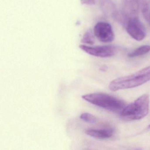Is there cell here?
I'll return each mask as SVG.
<instances>
[{
	"mask_svg": "<svg viewBox=\"0 0 150 150\" xmlns=\"http://www.w3.org/2000/svg\"><path fill=\"white\" fill-rule=\"evenodd\" d=\"M94 36H95L92 30H88L84 34L81 42L87 44L93 45L95 41Z\"/></svg>",
	"mask_w": 150,
	"mask_h": 150,
	"instance_id": "8fae6325",
	"label": "cell"
},
{
	"mask_svg": "<svg viewBox=\"0 0 150 150\" xmlns=\"http://www.w3.org/2000/svg\"><path fill=\"white\" fill-rule=\"evenodd\" d=\"M79 48L83 51L91 56L99 57H108L114 56L117 52V47L113 45L89 46L81 45Z\"/></svg>",
	"mask_w": 150,
	"mask_h": 150,
	"instance_id": "277c9868",
	"label": "cell"
},
{
	"mask_svg": "<svg viewBox=\"0 0 150 150\" xmlns=\"http://www.w3.org/2000/svg\"><path fill=\"white\" fill-rule=\"evenodd\" d=\"M126 30L132 38L138 41L143 40L146 35V30L138 17L131 18L127 21Z\"/></svg>",
	"mask_w": 150,
	"mask_h": 150,
	"instance_id": "5b68a950",
	"label": "cell"
},
{
	"mask_svg": "<svg viewBox=\"0 0 150 150\" xmlns=\"http://www.w3.org/2000/svg\"><path fill=\"white\" fill-rule=\"evenodd\" d=\"M80 117L81 120L89 123H95L97 122V118L90 113H82L80 115Z\"/></svg>",
	"mask_w": 150,
	"mask_h": 150,
	"instance_id": "7c38bea8",
	"label": "cell"
},
{
	"mask_svg": "<svg viewBox=\"0 0 150 150\" xmlns=\"http://www.w3.org/2000/svg\"><path fill=\"white\" fill-rule=\"evenodd\" d=\"M150 80V66L132 74L114 79L109 88L112 91L129 89L141 86Z\"/></svg>",
	"mask_w": 150,
	"mask_h": 150,
	"instance_id": "6da1fadb",
	"label": "cell"
},
{
	"mask_svg": "<svg viewBox=\"0 0 150 150\" xmlns=\"http://www.w3.org/2000/svg\"><path fill=\"white\" fill-rule=\"evenodd\" d=\"M81 98L93 105L110 111L122 110L125 107L123 101L112 96L103 93H96L82 96Z\"/></svg>",
	"mask_w": 150,
	"mask_h": 150,
	"instance_id": "3957f363",
	"label": "cell"
},
{
	"mask_svg": "<svg viewBox=\"0 0 150 150\" xmlns=\"http://www.w3.org/2000/svg\"><path fill=\"white\" fill-rule=\"evenodd\" d=\"M81 3L82 5L92 6L96 3V0H80Z\"/></svg>",
	"mask_w": 150,
	"mask_h": 150,
	"instance_id": "4fadbf2b",
	"label": "cell"
},
{
	"mask_svg": "<svg viewBox=\"0 0 150 150\" xmlns=\"http://www.w3.org/2000/svg\"><path fill=\"white\" fill-rule=\"evenodd\" d=\"M150 51V45H144L137 48L135 50L129 53L128 57L131 58L143 56Z\"/></svg>",
	"mask_w": 150,
	"mask_h": 150,
	"instance_id": "30bf717a",
	"label": "cell"
},
{
	"mask_svg": "<svg viewBox=\"0 0 150 150\" xmlns=\"http://www.w3.org/2000/svg\"><path fill=\"white\" fill-rule=\"evenodd\" d=\"M148 127H149V128H150V125H149V126H148Z\"/></svg>",
	"mask_w": 150,
	"mask_h": 150,
	"instance_id": "5bb4252c",
	"label": "cell"
},
{
	"mask_svg": "<svg viewBox=\"0 0 150 150\" xmlns=\"http://www.w3.org/2000/svg\"><path fill=\"white\" fill-rule=\"evenodd\" d=\"M139 7V0H124L122 15L126 22L131 18L138 17Z\"/></svg>",
	"mask_w": 150,
	"mask_h": 150,
	"instance_id": "52a82bcc",
	"label": "cell"
},
{
	"mask_svg": "<svg viewBox=\"0 0 150 150\" xmlns=\"http://www.w3.org/2000/svg\"><path fill=\"white\" fill-rule=\"evenodd\" d=\"M150 97L143 95L133 103L125 107L121 112V117L127 121L138 120L146 116L149 112Z\"/></svg>",
	"mask_w": 150,
	"mask_h": 150,
	"instance_id": "7a4b0ae2",
	"label": "cell"
},
{
	"mask_svg": "<svg viewBox=\"0 0 150 150\" xmlns=\"http://www.w3.org/2000/svg\"><path fill=\"white\" fill-rule=\"evenodd\" d=\"M86 133L90 137L99 139H107L111 137L114 134V129H100L87 130Z\"/></svg>",
	"mask_w": 150,
	"mask_h": 150,
	"instance_id": "ba28073f",
	"label": "cell"
},
{
	"mask_svg": "<svg viewBox=\"0 0 150 150\" xmlns=\"http://www.w3.org/2000/svg\"><path fill=\"white\" fill-rule=\"evenodd\" d=\"M93 33L100 42H111L114 41L115 35L110 24L105 22L97 23L94 28Z\"/></svg>",
	"mask_w": 150,
	"mask_h": 150,
	"instance_id": "8992f818",
	"label": "cell"
},
{
	"mask_svg": "<svg viewBox=\"0 0 150 150\" xmlns=\"http://www.w3.org/2000/svg\"><path fill=\"white\" fill-rule=\"evenodd\" d=\"M139 7L143 17L150 25V6L147 0H139Z\"/></svg>",
	"mask_w": 150,
	"mask_h": 150,
	"instance_id": "9c48e42d",
	"label": "cell"
}]
</instances>
